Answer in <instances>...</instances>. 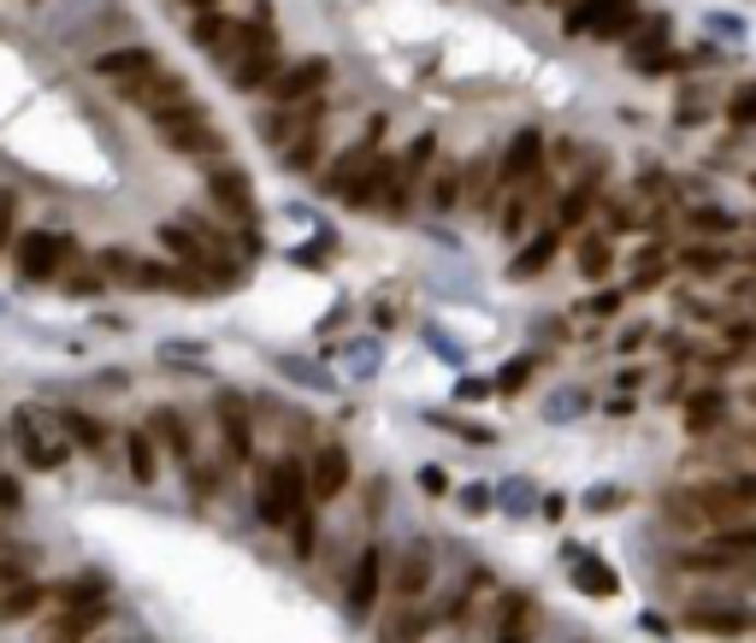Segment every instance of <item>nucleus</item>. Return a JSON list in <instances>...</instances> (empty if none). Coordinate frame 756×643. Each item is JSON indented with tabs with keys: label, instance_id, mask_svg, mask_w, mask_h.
<instances>
[{
	"label": "nucleus",
	"instance_id": "09e8293b",
	"mask_svg": "<svg viewBox=\"0 0 756 643\" xmlns=\"http://www.w3.org/2000/svg\"><path fill=\"white\" fill-rule=\"evenodd\" d=\"M709 24H716L721 36H745V24H739V19H727V12H716V19H709Z\"/></svg>",
	"mask_w": 756,
	"mask_h": 643
},
{
	"label": "nucleus",
	"instance_id": "412c9836",
	"mask_svg": "<svg viewBox=\"0 0 756 643\" xmlns=\"http://www.w3.org/2000/svg\"><path fill=\"white\" fill-rule=\"evenodd\" d=\"M598 195H603V183H598V171H586L567 195L556 201V230H579L591 218V207H598Z\"/></svg>",
	"mask_w": 756,
	"mask_h": 643
},
{
	"label": "nucleus",
	"instance_id": "7ed1b4c3",
	"mask_svg": "<svg viewBox=\"0 0 756 643\" xmlns=\"http://www.w3.org/2000/svg\"><path fill=\"white\" fill-rule=\"evenodd\" d=\"M12 449L24 455L31 473H60L71 461V437L60 426V414H48V407H12Z\"/></svg>",
	"mask_w": 756,
	"mask_h": 643
},
{
	"label": "nucleus",
	"instance_id": "4be33fe9",
	"mask_svg": "<svg viewBox=\"0 0 756 643\" xmlns=\"http://www.w3.org/2000/svg\"><path fill=\"white\" fill-rule=\"evenodd\" d=\"M574 260H579V277L603 284L609 266H615V242H609V230H579V237H574Z\"/></svg>",
	"mask_w": 756,
	"mask_h": 643
},
{
	"label": "nucleus",
	"instance_id": "a878e982",
	"mask_svg": "<svg viewBox=\"0 0 756 643\" xmlns=\"http://www.w3.org/2000/svg\"><path fill=\"white\" fill-rule=\"evenodd\" d=\"M48 603V584H12L7 596H0V626H19L31 620V614Z\"/></svg>",
	"mask_w": 756,
	"mask_h": 643
},
{
	"label": "nucleus",
	"instance_id": "cd10ccee",
	"mask_svg": "<svg viewBox=\"0 0 756 643\" xmlns=\"http://www.w3.org/2000/svg\"><path fill=\"white\" fill-rule=\"evenodd\" d=\"M284 532H290V549H296V561H308L314 544H319V502H302L296 520H290Z\"/></svg>",
	"mask_w": 756,
	"mask_h": 643
},
{
	"label": "nucleus",
	"instance_id": "6e6552de",
	"mask_svg": "<svg viewBox=\"0 0 756 643\" xmlns=\"http://www.w3.org/2000/svg\"><path fill=\"white\" fill-rule=\"evenodd\" d=\"M213 431H220L225 455L237 466L255 461V407L243 390H220V396H213Z\"/></svg>",
	"mask_w": 756,
	"mask_h": 643
},
{
	"label": "nucleus",
	"instance_id": "e433bc0d",
	"mask_svg": "<svg viewBox=\"0 0 756 643\" xmlns=\"http://www.w3.org/2000/svg\"><path fill=\"white\" fill-rule=\"evenodd\" d=\"M727 119H733L739 130H756V83L733 90V100H727Z\"/></svg>",
	"mask_w": 756,
	"mask_h": 643
},
{
	"label": "nucleus",
	"instance_id": "f704fd0d",
	"mask_svg": "<svg viewBox=\"0 0 756 643\" xmlns=\"http://www.w3.org/2000/svg\"><path fill=\"white\" fill-rule=\"evenodd\" d=\"M426 195H432V207H461V166H438V171H432V189H426Z\"/></svg>",
	"mask_w": 756,
	"mask_h": 643
},
{
	"label": "nucleus",
	"instance_id": "b1692460",
	"mask_svg": "<svg viewBox=\"0 0 756 643\" xmlns=\"http://www.w3.org/2000/svg\"><path fill=\"white\" fill-rule=\"evenodd\" d=\"M60 426L71 437V449H90V455H107V449H113V431L101 426L95 414H60Z\"/></svg>",
	"mask_w": 756,
	"mask_h": 643
},
{
	"label": "nucleus",
	"instance_id": "f3484780",
	"mask_svg": "<svg viewBox=\"0 0 756 643\" xmlns=\"http://www.w3.org/2000/svg\"><path fill=\"white\" fill-rule=\"evenodd\" d=\"M160 443V455H172L178 466H189L196 461V437H189V426H184V414L178 407H149V426H142Z\"/></svg>",
	"mask_w": 756,
	"mask_h": 643
},
{
	"label": "nucleus",
	"instance_id": "c85d7f7f",
	"mask_svg": "<svg viewBox=\"0 0 756 643\" xmlns=\"http://www.w3.org/2000/svg\"><path fill=\"white\" fill-rule=\"evenodd\" d=\"M54 284H60L66 296H101V289H107V277H101L95 266H83V260L71 254L66 266H60V277H54Z\"/></svg>",
	"mask_w": 756,
	"mask_h": 643
},
{
	"label": "nucleus",
	"instance_id": "423d86ee",
	"mask_svg": "<svg viewBox=\"0 0 756 643\" xmlns=\"http://www.w3.org/2000/svg\"><path fill=\"white\" fill-rule=\"evenodd\" d=\"M562 31L591 41H627L638 31V0H574L562 7Z\"/></svg>",
	"mask_w": 756,
	"mask_h": 643
},
{
	"label": "nucleus",
	"instance_id": "c756f323",
	"mask_svg": "<svg viewBox=\"0 0 756 643\" xmlns=\"http://www.w3.org/2000/svg\"><path fill=\"white\" fill-rule=\"evenodd\" d=\"M532 213H538V201L520 195V189H508V201H503V213H497V230H503V237H527Z\"/></svg>",
	"mask_w": 756,
	"mask_h": 643
},
{
	"label": "nucleus",
	"instance_id": "8fccbe9b",
	"mask_svg": "<svg viewBox=\"0 0 756 643\" xmlns=\"http://www.w3.org/2000/svg\"><path fill=\"white\" fill-rule=\"evenodd\" d=\"M544 7H574V0H544Z\"/></svg>",
	"mask_w": 756,
	"mask_h": 643
},
{
	"label": "nucleus",
	"instance_id": "4c0bfd02",
	"mask_svg": "<svg viewBox=\"0 0 756 643\" xmlns=\"http://www.w3.org/2000/svg\"><path fill=\"white\" fill-rule=\"evenodd\" d=\"M19 242V195L12 189H0V254Z\"/></svg>",
	"mask_w": 756,
	"mask_h": 643
},
{
	"label": "nucleus",
	"instance_id": "2eb2a0df",
	"mask_svg": "<svg viewBox=\"0 0 756 643\" xmlns=\"http://www.w3.org/2000/svg\"><path fill=\"white\" fill-rule=\"evenodd\" d=\"M279 71H284V60H279V36H272V41H260V48H249L237 66H231V90L237 95H267V83L279 78Z\"/></svg>",
	"mask_w": 756,
	"mask_h": 643
},
{
	"label": "nucleus",
	"instance_id": "f257e3e1",
	"mask_svg": "<svg viewBox=\"0 0 756 643\" xmlns=\"http://www.w3.org/2000/svg\"><path fill=\"white\" fill-rule=\"evenodd\" d=\"M302 502H308V461L279 455V461L260 466V478H255V514H260L267 532H284V525L296 520Z\"/></svg>",
	"mask_w": 756,
	"mask_h": 643
},
{
	"label": "nucleus",
	"instance_id": "49530a36",
	"mask_svg": "<svg viewBox=\"0 0 756 643\" xmlns=\"http://www.w3.org/2000/svg\"><path fill=\"white\" fill-rule=\"evenodd\" d=\"M591 313H598V319L621 313V289H603V296H591Z\"/></svg>",
	"mask_w": 756,
	"mask_h": 643
},
{
	"label": "nucleus",
	"instance_id": "393cba45",
	"mask_svg": "<svg viewBox=\"0 0 756 643\" xmlns=\"http://www.w3.org/2000/svg\"><path fill=\"white\" fill-rule=\"evenodd\" d=\"M727 419V396L721 390H686V426L692 431H716Z\"/></svg>",
	"mask_w": 756,
	"mask_h": 643
},
{
	"label": "nucleus",
	"instance_id": "aec40b11",
	"mask_svg": "<svg viewBox=\"0 0 756 643\" xmlns=\"http://www.w3.org/2000/svg\"><path fill=\"white\" fill-rule=\"evenodd\" d=\"M119 449H125V473L137 478V485H154V478H160V443H154V437L142 426H125Z\"/></svg>",
	"mask_w": 756,
	"mask_h": 643
},
{
	"label": "nucleus",
	"instance_id": "9d476101",
	"mask_svg": "<svg viewBox=\"0 0 756 643\" xmlns=\"http://www.w3.org/2000/svg\"><path fill=\"white\" fill-rule=\"evenodd\" d=\"M326 83H331V60H326V53H314V60L284 66L279 78L267 83V100H272V107H302V100L326 95Z\"/></svg>",
	"mask_w": 756,
	"mask_h": 643
},
{
	"label": "nucleus",
	"instance_id": "58836bf2",
	"mask_svg": "<svg viewBox=\"0 0 756 643\" xmlns=\"http://www.w3.org/2000/svg\"><path fill=\"white\" fill-rule=\"evenodd\" d=\"M721 485H727V496H733V508H739V514H751V508H756V473L721 478Z\"/></svg>",
	"mask_w": 756,
	"mask_h": 643
},
{
	"label": "nucleus",
	"instance_id": "72a5a7b5",
	"mask_svg": "<svg viewBox=\"0 0 756 643\" xmlns=\"http://www.w3.org/2000/svg\"><path fill=\"white\" fill-rule=\"evenodd\" d=\"M716 555H727V561L756 555V525H721V532H716Z\"/></svg>",
	"mask_w": 756,
	"mask_h": 643
},
{
	"label": "nucleus",
	"instance_id": "a19ab883",
	"mask_svg": "<svg viewBox=\"0 0 756 643\" xmlns=\"http://www.w3.org/2000/svg\"><path fill=\"white\" fill-rule=\"evenodd\" d=\"M692 225H697V230H709V237H727V230H739L733 218L716 213V207H697V213H692Z\"/></svg>",
	"mask_w": 756,
	"mask_h": 643
},
{
	"label": "nucleus",
	"instance_id": "dca6fc26",
	"mask_svg": "<svg viewBox=\"0 0 756 643\" xmlns=\"http://www.w3.org/2000/svg\"><path fill=\"white\" fill-rule=\"evenodd\" d=\"M562 237H567V230H556V225L532 230V242L515 248V260H508V284H532L538 272H550V260L562 254Z\"/></svg>",
	"mask_w": 756,
	"mask_h": 643
},
{
	"label": "nucleus",
	"instance_id": "20e7f679",
	"mask_svg": "<svg viewBox=\"0 0 756 643\" xmlns=\"http://www.w3.org/2000/svg\"><path fill=\"white\" fill-rule=\"evenodd\" d=\"M189 41H196L201 53H208L213 66H237L249 48H260V41H272L267 24H243V19H225V12H196V24H189Z\"/></svg>",
	"mask_w": 756,
	"mask_h": 643
},
{
	"label": "nucleus",
	"instance_id": "a18cd8bd",
	"mask_svg": "<svg viewBox=\"0 0 756 643\" xmlns=\"http://www.w3.org/2000/svg\"><path fill=\"white\" fill-rule=\"evenodd\" d=\"M621 502H627V490H615V485H603V490L586 496V508H621Z\"/></svg>",
	"mask_w": 756,
	"mask_h": 643
},
{
	"label": "nucleus",
	"instance_id": "0eeeda50",
	"mask_svg": "<svg viewBox=\"0 0 756 643\" xmlns=\"http://www.w3.org/2000/svg\"><path fill=\"white\" fill-rule=\"evenodd\" d=\"M378 596H385V549L367 544L355 555V567H349V579H343V614H349V626H367L373 614H378Z\"/></svg>",
	"mask_w": 756,
	"mask_h": 643
},
{
	"label": "nucleus",
	"instance_id": "ea45409f",
	"mask_svg": "<svg viewBox=\"0 0 756 643\" xmlns=\"http://www.w3.org/2000/svg\"><path fill=\"white\" fill-rule=\"evenodd\" d=\"M0 514H24V478L0 473Z\"/></svg>",
	"mask_w": 756,
	"mask_h": 643
},
{
	"label": "nucleus",
	"instance_id": "39448f33",
	"mask_svg": "<svg viewBox=\"0 0 756 643\" xmlns=\"http://www.w3.org/2000/svg\"><path fill=\"white\" fill-rule=\"evenodd\" d=\"M71 254H78V237H66V230H19V242H12V272H19L24 289H36V284H54Z\"/></svg>",
	"mask_w": 756,
	"mask_h": 643
},
{
	"label": "nucleus",
	"instance_id": "9b49d317",
	"mask_svg": "<svg viewBox=\"0 0 756 643\" xmlns=\"http://www.w3.org/2000/svg\"><path fill=\"white\" fill-rule=\"evenodd\" d=\"M107 614H113L107 596H71V603L42 626V643H83V638H95L101 626H107Z\"/></svg>",
	"mask_w": 756,
	"mask_h": 643
},
{
	"label": "nucleus",
	"instance_id": "3c124183",
	"mask_svg": "<svg viewBox=\"0 0 756 643\" xmlns=\"http://www.w3.org/2000/svg\"><path fill=\"white\" fill-rule=\"evenodd\" d=\"M189 7H201V12H208V7H213V0H189Z\"/></svg>",
	"mask_w": 756,
	"mask_h": 643
},
{
	"label": "nucleus",
	"instance_id": "473e14b6",
	"mask_svg": "<svg viewBox=\"0 0 756 643\" xmlns=\"http://www.w3.org/2000/svg\"><path fill=\"white\" fill-rule=\"evenodd\" d=\"M319 148H326V142H319V130H302V136H296V142H284L279 154H284V166H290V171H314V166H319Z\"/></svg>",
	"mask_w": 756,
	"mask_h": 643
},
{
	"label": "nucleus",
	"instance_id": "f03ea898",
	"mask_svg": "<svg viewBox=\"0 0 756 643\" xmlns=\"http://www.w3.org/2000/svg\"><path fill=\"white\" fill-rule=\"evenodd\" d=\"M154 130H160V148L178 154V159H208V166H213V159L225 154V130H220V119H213L201 100H184V107L160 112Z\"/></svg>",
	"mask_w": 756,
	"mask_h": 643
},
{
	"label": "nucleus",
	"instance_id": "ddd939ff",
	"mask_svg": "<svg viewBox=\"0 0 756 643\" xmlns=\"http://www.w3.org/2000/svg\"><path fill=\"white\" fill-rule=\"evenodd\" d=\"M538 171H544V130H515V142L497 159V195L508 189H527Z\"/></svg>",
	"mask_w": 756,
	"mask_h": 643
},
{
	"label": "nucleus",
	"instance_id": "f8f14e48",
	"mask_svg": "<svg viewBox=\"0 0 756 643\" xmlns=\"http://www.w3.org/2000/svg\"><path fill=\"white\" fill-rule=\"evenodd\" d=\"M349 478H355V461H349L343 443H319L308 455V502H338V496L349 490Z\"/></svg>",
	"mask_w": 756,
	"mask_h": 643
},
{
	"label": "nucleus",
	"instance_id": "bb28decb",
	"mask_svg": "<svg viewBox=\"0 0 756 643\" xmlns=\"http://www.w3.org/2000/svg\"><path fill=\"white\" fill-rule=\"evenodd\" d=\"M574 584H579L586 596H615V591H621V579L609 573L598 555H579V561H574Z\"/></svg>",
	"mask_w": 756,
	"mask_h": 643
},
{
	"label": "nucleus",
	"instance_id": "603ef678",
	"mask_svg": "<svg viewBox=\"0 0 756 643\" xmlns=\"http://www.w3.org/2000/svg\"><path fill=\"white\" fill-rule=\"evenodd\" d=\"M508 7H527V0H508Z\"/></svg>",
	"mask_w": 756,
	"mask_h": 643
},
{
	"label": "nucleus",
	"instance_id": "79ce46f5",
	"mask_svg": "<svg viewBox=\"0 0 756 643\" xmlns=\"http://www.w3.org/2000/svg\"><path fill=\"white\" fill-rule=\"evenodd\" d=\"M680 260H686V272H721L727 266V254H716V248H686Z\"/></svg>",
	"mask_w": 756,
	"mask_h": 643
},
{
	"label": "nucleus",
	"instance_id": "c03bdc74",
	"mask_svg": "<svg viewBox=\"0 0 756 643\" xmlns=\"http://www.w3.org/2000/svg\"><path fill=\"white\" fill-rule=\"evenodd\" d=\"M491 502H497L491 485H468V490H461V508H468V514H491Z\"/></svg>",
	"mask_w": 756,
	"mask_h": 643
},
{
	"label": "nucleus",
	"instance_id": "7c9ffc66",
	"mask_svg": "<svg viewBox=\"0 0 756 643\" xmlns=\"http://www.w3.org/2000/svg\"><path fill=\"white\" fill-rule=\"evenodd\" d=\"M497 643H532V603H527V596H508Z\"/></svg>",
	"mask_w": 756,
	"mask_h": 643
},
{
	"label": "nucleus",
	"instance_id": "4468645a",
	"mask_svg": "<svg viewBox=\"0 0 756 643\" xmlns=\"http://www.w3.org/2000/svg\"><path fill=\"white\" fill-rule=\"evenodd\" d=\"M154 71H166V60H160L154 48H142V41L95 53V78H107L113 90H137V83H142V78H154Z\"/></svg>",
	"mask_w": 756,
	"mask_h": 643
},
{
	"label": "nucleus",
	"instance_id": "de8ad7c7",
	"mask_svg": "<svg viewBox=\"0 0 756 643\" xmlns=\"http://www.w3.org/2000/svg\"><path fill=\"white\" fill-rule=\"evenodd\" d=\"M420 490H426V496H444V490H449V478L438 473V466H426V473H420Z\"/></svg>",
	"mask_w": 756,
	"mask_h": 643
},
{
	"label": "nucleus",
	"instance_id": "6ab92c4d",
	"mask_svg": "<svg viewBox=\"0 0 756 643\" xmlns=\"http://www.w3.org/2000/svg\"><path fill=\"white\" fill-rule=\"evenodd\" d=\"M378 136H385V119H373V130H367V136H361V142H355V148H349V154L338 159V166H331V171H326V189H331V195H343V189H349V183H355V178H361V171H367V166H373V159H378Z\"/></svg>",
	"mask_w": 756,
	"mask_h": 643
},
{
	"label": "nucleus",
	"instance_id": "2f4dec72",
	"mask_svg": "<svg viewBox=\"0 0 756 643\" xmlns=\"http://www.w3.org/2000/svg\"><path fill=\"white\" fill-rule=\"evenodd\" d=\"M668 48V19H650L645 31H633V41H627V60L633 66H645L650 53H662Z\"/></svg>",
	"mask_w": 756,
	"mask_h": 643
},
{
	"label": "nucleus",
	"instance_id": "c9c22d12",
	"mask_svg": "<svg viewBox=\"0 0 756 643\" xmlns=\"http://www.w3.org/2000/svg\"><path fill=\"white\" fill-rule=\"evenodd\" d=\"M532 372H538V355H515L491 390H503V396H515V390H527V384H532Z\"/></svg>",
	"mask_w": 756,
	"mask_h": 643
},
{
	"label": "nucleus",
	"instance_id": "37998d69",
	"mask_svg": "<svg viewBox=\"0 0 756 643\" xmlns=\"http://www.w3.org/2000/svg\"><path fill=\"white\" fill-rule=\"evenodd\" d=\"M579 407H586V396H579V390H562V396H550V407H544V414L562 426L567 414H579Z\"/></svg>",
	"mask_w": 756,
	"mask_h": 643
},
{
	"label": "nucleus",
	"instance_id": "a211bd4d",
	"mask_svg": "<svg viewBox=\"0 0 756 643\" xmlns=\"http://www.w3.org/2000/svg\"><path fill=\"white\" fill-rule=\"evenodd\" d=\"M432 584V544H409L397 555V573H390V591H397V603H420Z\"/></svg>",
	"mask_w": 756,
	"mask_h": 643
},
{
	"label": "nucleus",
	"instance_id": "5701e85b",
	"mask_svg": "<svg viewBox=\"0 0 756 643\" xmlns=\"http://www.w3.org/2000/svg\"><path fill=\"white\" fill-rule=\"evenodd\" d=\"M751 626L745 608H697L686 614V632H704V638H739Z\"/></svg>",
	"mask_w": 756,
	"mask_h": 643
},
{
	"label": "nucleus",
	"instance_id": "864d4df0",
	"mask_svg": "<svg viewBox=\"0 0 756 643\" xmlns=\"http://www.w3.org/2000/svg\"><path fill=\"white\" fill-rule=\"evenodd\" d=\"M751 402H756V390H751Z\"/></svg>",
	"mask_w": 756,
	"mask_h": 643
},
{
	"label": "nucleus",
	"instance_id": "1a4fd4ad",
	"mask_svg": "<svg viewBox=\"0 0 756 643\" xmlns=\"http://www.w3.org/2000/svg\"><path fill=\"white\" fill-rule=\"evenodd\" d=\"M208 201H213V213L237 218V225H255V213H260L249 171H243V166H225V159H213V166H208Z\"/></svg>",
	"mask_w": 756,
	"mask_h": 643
}]
</instances>
